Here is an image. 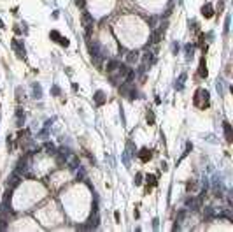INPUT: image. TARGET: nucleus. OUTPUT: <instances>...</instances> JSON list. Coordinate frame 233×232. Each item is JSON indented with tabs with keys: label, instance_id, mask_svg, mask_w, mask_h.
I'll list each match as a JSON object with an SVG mask.
<instances>
[{
	"label": "nucleus",
	"instance_id": "nucleus-15",
	"mask_svg": "<svg viewBox=\"0 0 233 232\" xmlns=\"http://www.w3.org/2000/svg\"><path fill=\"white\" fill-rule=\"evenodd\" d=\"M49 37H51V39H53V41H56V42H58V39H60L62 35H60V32H56V30H51Z\"/></svg>",
	"mask_w": 233,
	"mask_h": 232
},
{
	"label": "nucleus",
	"instance_id": "nucleus-20",
	"mask_svg": "<svg viewBox=\"0 0 233 232\" xmlns=\"http://www.w3.org/2000/svg\"><path fill=\"white\" fill-rule=\"evenodd\" d=\"M76 4H77V7H81V9H84V6H86V0H76Z\"/></svg>",
	"mask_w": 233,
	"mask_h": 232
},
{
	"label": "nucleus",
	"instance_id": "nucleus-11",
	"mask_svg": "<svg viewBox=\"0 0 233 232\" xmlns=\"http://www.w3.org/2000/svg\"><path fill=\"white\" fill-rule=\"evenodd\" d=\"M44 149H46L48 155H56V146H55L53 142H46V144H44Z\"/></svg>",
	"mask_w": 233,
	"mask_h": 232
},
{
	"label": "nucleus",
	"instance_id": "nucleus-16",
	"mask_svg": "<svg viewBox=\"0 0 233 232\" xmlns=\"http://www.w3.org/2000/svg\"><path fill=\"white\" fill-rule=\"evenodd\" d=\"M126 60H128V63H133L135 60H137V53H128Z\"/></svg>",
	"mask_w": 233,
	"mask_h": 232
},
{
	"label": "nucleus",
	"instance_id": "nucleus-13",
	"mask_svg": "<svg viewBox=\"0 0 233 232\" xmlns=\"http://www.w3.org/2000/svg\"><path fill=\"white\" fill-rule=\"evenodd\" d=\"M153 63H154V56L147 53V55L144 56V67H147V65H153Z\"/></svg>",
	"mask_w": 233,
	"mask_h": 232
},
{
	"label": "nucleus",
	"instance_id": "nucleus-19",
	"mask_svg": "<svg viewBox=\"0 0 233 232\" xmlns=\"http://www.w3.org/2000/svg\"><path fill=\"white\" fill-rule=\"evenodd\" d=\"M147 183H151V185H153V186H154V185H156V176L149 174V176H147Z\"/></svg>",
	"mask_w": 233,
	"mask_h": 232
},
{
	"label": "nucleus",
	"instance_id": "nucleus-2",
	"mask_svg": "<svg viewBox=\"0 0 233 232\" xmlns=\"http://www.w3.org/2000/svg\"><path fill=\"white\" fill-rule=\"evenodd\" d=\"M207 104H209V91L198 90L196 95H195V105L196 107H205Z\"/></svg>",
	"mask_w": 233,
	"mask_h": 232
},
{
	"label": "nucleus",
	"instance_id": "nucleus-14",
	"mask_svg": "<svg viewBox=\"0 0 233 232\" xmlns=\"http://www.w3.org/2000/svg\"><path fill=\"white\" fill-rule=\"evenodd\" d=\"M118 67H119V63L116 62V60H111V62L107 63V70H109V72H114Z\"/></svg>",
	"mask_w": 233,
	"mask_h": 232
},
{
	"label": "nucleus",
	"instance_id": "nucleus-7",
	"mask_svg": "<svg viewBox=\"0 0 233 232\" xmlns=\"http://www.w3.org/2000/svg\"><path fill=\"white\" fill-rule=\"evenodd\" d=\"M12 49H14L16 51V55L19 56V58H23V56H25V48H23V46H19V42L16 41H12Z\"/></svg>",
	"mask_w": 233,
	"mask_h": 232
},
{
	"label": "nucleus",
	"instance_id": "nucleus-8",
	"mask_svg": "<svg viewBox=\"0 0 233 232\" xmlns=\"http://www.w3.org/2000/svg\"><path fill=\"white\" fill-rule=\"evenodd\" d=\"M95 102L98 105H102V104H105V93L102 90H98L97 93H95Z\"/></svg>",
	"mask_w": 233,
	"mask_h": 232
},
{
	"label": "nucleus",
	"instance_id": "nucleus-4",
	"mask_svg": "<svg viewBox=\"0 0 233 232\" xmlns=\"http://www.w3.org/2000/svg\"><path fill=\"white\" fill-rule=\"evenodd\" d=\"M223 128H224V135H226V141L228 142H231L233 141V132H231V125L228 123V121H224L223 123Z\"/></svg>",
	"mask_w": 233,
	"mask_h": 232
},
{
	"label": "nucleus",
	"instance_id": "nucleus-10",
	"mask_svg": "<svg viewBox=\"0 0 233 232\" xmlns=\"http://www.w3.org/2000/svg\"><path fill=\"white\" fill-rule=\"evenodd\" d=\"M25 171H26V160H25V158H21V160L18 162L16 172H18V174H25Z\"/></svg>",
	"mask_w": 233,
	"mask_h": 232
},
{
	"label": "nucleus",
	"instance_id": "nucleus-17",
	"mask_svg": "<svg viewBox=\"0 0 233 232\" xmlns=\"http://www.w3.org/2000/svg\"><path fill=\"white\" fill-rule=\"evenodd\" d=\"M147 121H149V125L154 123V114H153V111H147Z\"/></svg>",
	"mask_w": 233,
	"mask_h": 232
},
{
	"label": "nucleus",
	"instance_id": "nucleus-12",
	"mask_svg": "<svg viewBox=\"0 0 233 232\" xmlns=\"http://www.w3.org/2000/svg\"><path fill=\"white\" fill-rule=\"evenodd\" d=\"M163 35V30H154V34H153V37H151V42L153 44H156V42H160V39H161Z\"/></svg>",
	"mask_w": 233,
	"mask_h": 232
},
{
	"label": "nucleus",
	"instance_id": "nucleus-5",
	"mask_svg": "<svg viewBox=\"0 0 233 232\" xmlns=\"http://www.w3.org/2000/svg\"><path fill=\"white\" fill-rule=\"evenodd\" d=\"M151 157H153V155H151V151H149L147 148H142L140 151H139V158H140L142 162H149Z\"/></svg>",
	"mask_w": 233,
	"mask_h": 232
},
{
	"label": "nucleus",
	"instance_id": "nucleus-21",
	"mask_svg": "<svg viewBox=\"0 0 233 232\" xmlns=\"http://www.w3.org/2000/svg\"><path fill=\"white\" fill-rule=\"evenodd\" d=\"M142 183V174H137L135 176V185H140Z\"/></svg>",
	"mask_w": 233,
	"mask_h": 232
},
{
	"label": "nucleus",
	"instance_id": "nucleus-18",
	"mask_svg": "<svg viewBox=\"0 0 233 232\" xmlns=\"http://www.w3.org/2000/svg\"><path fill=\"white\" fill-rule=\"evenodd\" d=\"M58 42H60L62 46H65V48H67V46L70 44V42H69V39H65V37H60V39H58Z\"/></svg>",
	"mask_w": 233,
	"mask_h": 232
},
{
	"label": "nucleus",
	"instance_id": "nucleus-9",
	"mask_svg": "<svg viewBox=\"0 0 233 232\" xmlns=\"http://www.w3.org/2000/svg\"><path fill=\"white\" fill-rule=\"evenodd\" d=\"M198 74H200V76H202V77H207V74H209V72H207V65H205V58H202V60H200V67H198Z\"/></svg>",
	"mask_w": 233,
	"mask_h": 232
},
{
	"label": "nucleus",
	"instance_id": "nucleus-1",
	"mask_svg": "<svg viewBox=\"0 0 233 232\" xmlns=\"http://www.w3.org/2000/svg\"><path fill=\"white\" fill-rule=\"evenodd\" d=\"M81 20H83V25H84V28H86V39L90 41V37H91V28H93V16L88 13V11H83Z\"/></svg>",
	"mask_w": 233,
	"mask_h": 232
},
{
	"label": "nucleus",
	"instance_id": "nucleus-3",
	"mask_svg": "<svg viewBox=\"0 0 233 232\" xmlns=\"http://www.w3.org/2000/svg\"><path fill=\"white\" fill-rule=\"evenodd\" d=\"M21 183V174H18V172H12V174L9 176V179H7V188H16L18 185Z\"/></svg>",
	"mask_w": 233,
	"mask_h": 232
},
{
	"label": "nucleus",
	"instance_id": "nucleus-22",
	"mask_svg": "<svg viewBox=\"0 0 233 232\" xmlns=\"http://www.w3.org/2000/svg\"><path fill=\"white\" fill-rule=\"evenodd\" d=\"M0 28H4V21L0 20Z\"/></svg>",
	"mask_w": 233,
	"mask_h": 232
},
{
	"label": "nucleus",
	"instance_id": "nucleus-6",
	"mask_svg": "<svg viewBox=\"0 0 233 232\" xmlns=\"http://www.w3.org/2000/svg\"><path fill=\"white\" fill-rule=\"evenodd\" d=\"M202 14H203V18H207V20L214 16V9H212L210 4H205V6L202 7Z\"/></svg>",
	"mask_w": 233,
	"mask_h": 232
}]
</instances>
